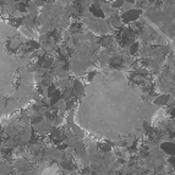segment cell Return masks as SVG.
<instances>
[{
    "mask_svg": "<svg viewBox=\"0 0 175 175\" xmlns=\"http://www.w3.org/2000/svg\"><path fill=\"white\" fill-rule=\"evenodd\" d=\"M123 4H125L123 0H121V2H114V3H113V6H114V8H120Z\"/></svg>",
    "mask_w": 175,
    "mask_h": 175,
    "instance_id": "5",
    "label": "cell"
},
{
    "mask_svg": "<svg viewBox=\"0 0 175 175\" xmlns=\"http://www.w3.org/2000/svg\"><path fill=\"white\" fill-rule=\"evenodd\" d=\"M142 14L141 10H129L123 15V20L125 22H130V21H135L140 17V15Z\"/></svg>",
    "mask_w": 175,
    "mask_h": 175,
    "instance_id": "1",
    "label": "cell"
},
{
    "mask_svg": "<svg viewBox=\"0 0 175 175\" xmlns=\"http://www.w3.org/2000/svg\"><path fill=\"white\" fill-rule=\"evenodd\" d=\"M169 163H171V164L175 165V157H170V158H169Z\"/></svg>",
    "mask_w": 175,
    "mask_h": 175,
    "instance_id": "8",
    "label": "cell"
},
{
    "mask_svg": "<svg viewBox=\"0 0 175 175\" xmlns=\"http://www.w3.org/2000/svg\"><path fill=\"white\" fill-rule=\"evenodd\" d=\"M160 148L170 157H175V143L174 142H163Z\"/></svg>",
    "mask_w": 175,
    "mask_h": 175,
    "instance_id": "2",
    "label": "cell"
},
{
    "mask_svg": "<svg viewBox=\"0 0 175 175\" xmlns=\"http://www.w3.org/2000/svg\"><path fill=\"white\" fill-rule=\"evenodd\" d=\"M143 127H144L146 130L148 131V134H152V129H151V127H150V126L147 125V123H144V124H143Z\"/></svg>",
    "mask_w": 175,
    "mask_h": 175,
    "instance_id": "7",
    "label": "cell"
},
{
    "mask_svg": "<svg viewBox=\"0 0 175 175\" xmlns=\"http://www.w3.org/2000/svg\"><path fill=\"white\" fill-rule=\"evenodd\" d=\"M169 98H170L169 94H162V96H159L158 98L154 99V104H157V105H164V104L168 103Z\"/></svg>",
    "mask_w": 175,
    "mask_h": 175,
    "instance_id": "3",
    "label": "cell"
},
{
    "mask_svg": "<svg viewBox=\"0 0 175 175\" xmlns=\"http://www.w3.org/2000/svg\"><path fill=\"white\" fill-rule=\"evenodd\" d=\"M101 147H102V150H103V151H105V152L110 151V147H109L108 144H101Z\"/></svg>",
    "mask_w": 175,
    "mask_h": 175,
    "instance_id": "6",
    "label": "cell"
},
{
    "mask_svg": "<svg viewBox=\"0 0 175 175\" xmlns=\"http://www.w3.org/2000/svg\"><path fill=\"white\" fill-rule=\"evenodd\" d=\"M137 49H138V44H137V43H134V44L131 45V48H130V54H135V53L137 51Z\"/></svg>",
    "mask_w": 175,
    "mask_h": 175,
    "instance_id": "4",
    "label": "cell"
},
{
    "mask_svg": "<svg viewBox=\"0 0 175 175\" xmlns=\"http://www.w3.org/2000/svg\"><path fill=\"white\" fill-rule=\"evenodd\" d=\"M162 51H163V53H167V51H168V47H163V48H162Z\"/></svg>",
    "mask_w": 175,
    "mask_h": 175,
    "instance_id": "9",
    "label": "cell"
}]
</instances>
